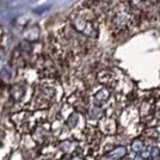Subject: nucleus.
<instances>
[{"mask_svg":"<svg viewBox=\"0 0 160 160\" xmlns=\"http://www.w3.org/2000/svg\"><path fill=\"white\" fill-rule=\"evenodd\" d=\"M50 8V5H46V6H40L37 7V8H33L32 12L33 13H37V14H41V13H44L46 11H48Z\"/></svg>","mask_w":160,"mask_h":160,"instance_id":"nucleus-3","label":"nucleus"},{"mask_svg":"<svg viewBox=\"0 0 160 160\" xmlns=\"http://www.w3.org/2000/svg\"><path fill=\"white\" fill-rule=\"evenodd\" d=\"M134 160H145V158H143L141 154H136V157L134 158Z\"/></svg>","mask_w":160,"mask_h":160,"instance_id":"nucleus-4","label":"nucleus"},{"mask_svg":"<svg viewBox=\"0 0 160 160\" xmlns=\"http://www.w3.org/2000/svg\"><path fill=\"white\" fill-rule=\"evenodd\" d=\"M145 142L141 140V139H138V140H134L133 143H132V149L134 152H136L138 154H140L143 149H145Z\"/></svg>","mask_w":160,"mask_h":160,"instance_id":"nucleus-2","label":"nucleus"},{"mask_svg":"<svg viewBox=\"0 0 160 160\" xmlns=\"http://www.w3.org/2000/svg\"><path fill=\"white\" fill-rule=\"evenodd\" d=\"M126 154H127L126 147H117V148L113 149L112 152H110V153L108 154V158L110 160H118L122 159Z\"/></svg>","mask_w":160,"mask_h":160,"instance_id":"nucleus-1","label":"nucleus"}]
</instances>
